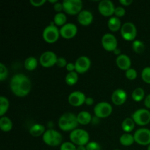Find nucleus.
<instances>
[{
  "mask_svg": "<svg viewBox=\"0 0 150 150\" xmlns=\"http://www.w3.org/2000/svg\"><path fill=\"white\" fill-rule=\"evenodd\" d=\"M92 21H93V15L89 10H82L78 15V21L83 26H88L92 23Z\"/></svg>",
  "mask_w": 150,
  "mask_h": 150,
  "instance_id": "nucleus-18",
  "label": "nucleus"
},
{
  "mask_svg": "<svg viewBox=\"0 0 150 150\" xmlns=\"http://www.w3.org/2000/svg\"><path fill=\"white\" fill-rule=\"evenodd\" d=\"M60 150H77V148L73 143L67 142L61 145Z\"/></svg>",
  "mask_w": 150,
  "mask_h": 150,
  "instance_id": "nucleus-34",
  "label": "nucleus"
},
{
  "mask_svg": "<svg viewBox=\"0 0 150 150\" xmlns=\"http://www.w3.org/2000/svg\"><path fill=\"white\" fill-rule=\"evenodd\" d=\"M135 127V122L132 118L127 117L122 122V128L125 133H130L134 129Z\"/></svg>",
  "mask_w": 150,
  "mask_h": 150,
  "instance_id": "nucleus-25",
  "label": "nucleus"
},
{
  "mask_svg": "<svg viewBox=\"0 0 150 150\" xmlns=\"http://www.w3.org/2000/svg\"><path fill=\"white\" fill-rule=\"evenodd\" d=\"M54 21L57 26H64V24H66L67 17L63 13H57L54 18Z\"/></svg>",
  "mask_w": 150,
  "mask_h": 150,
  "instance_id": "nucleus-30",
  "label": "nucleus"
},
{
  "mask_svg": "<svg viewBox=\"0 0 150 150\" xmlns=\"http://www.w3.org/2000/svg\"><path fill=\"white\" fill-rule=\"evenodd\" d=\"M142 78L145 83L150 84V67H146L143 69L142 72Z\"/></svg>",
  "mask_w": 150,
  "mask_h": 150,
  "instance_id": "nucleus-32",
  "label": "nucleus"
},
{
  "mask_svg": "<svg viewBox=\"0 0 150 150\" xmlns=\"http://www.w3.org/2000/svg\"><path fill=\"white\" fill-rule=\"evenodd\" d=\"M79 80V76H78V73L76 72H70L67 74L65 77V81L70 86H73V85L76 84Z\"/></svg>",
  "mask_w": 150,
  "mask_h": 150,
  "instance_id": "nucleus-28",
  "label": "nucleus"
},
{
  "mask_svg": "<svg viewBox=\"0 0 150 150\" xmlns=\"http://www.w3.org/2000/svg\"><path fill=\"white\" fill-rule=\"evenodd\" d=\"M144 105L146 108H150V94L146 97L144 100Z\"/></svg>",
  "mask_w": 150,
  "mask_h": 150,
  "instance_id": "nucleus-43",
  "label": "nucleus"
},
{
  "mask_svg": "<svg viewBox=\"0 0 150 150\" xmlns=\"http://www.w3.org/2000/svg\"><path fill=\"white\" fill-rule=\"evenodd\" d=\"M7 75H8L7 68L4 64L1 63L0 64V81H3L7 77Z\"/></svg>",
  "mask_w": 150,
  "mask_h": 150,
  "instance_id": "nucleus-33",
  "label": "nucleus"
},
{
  "mask_svg": "<svg viewBox=\"0 0 150 150\" xmlns=\"http://www.w3.org/2000/svg\"><path fill=\"white\" fill-rule=\"evenodd\" d=\"M120 144H121L122 145H123V146H129L134 143V136H133V135L130 134V133H125L120 136Z\"/></svg>",
  "mask_w": 150,
  "mask_h": 150,
  "instance_id": "nucleus-24",
  "label": "nucleus"
},
{
  "mask_svg": "<svg viewBox=\"0 0 150 150\" xmlns=\"http://www.w3.org/2000/svg\"><path fill=\"white\" fill-rule=\"evenodd\" d=\"M77 150H86V148L85 146H78Z\"/></svg>",
  "mask_w": 150,
  "mask_h": 150,
  "instance_id": "nucleus-46",
  "label": "nucleus"
},
{
  "mask_svg": "<svg viewBox=\"0 0 150 150\" xmlns=\"http://www.w3.org/2000/svg\"><path fill=\"white\" fill-rule=\"evenodd\" d=\"M85 103L88 105H92L94 103V99L91 97H88V98H86V100H85Z\"/></svg>",
  "mask_w": 150,
  "mask_h": 150,
  "instance_id": "nucleus-44",
  "label": "nucleus"
},
{
  "mask_svg": "<svg viewBox=\"0 0 150 150\" xmlns=\"http://www.w3.org/2000/svg\"><path fill=\"white\" fill-rule=\"evenodd\" d=\"M70 139L72 143L78 146H85L89 143V135L87 131L82 129H76L70 133Z\"/></svg>",
  "mask_w": 150,
  "mask_h": 150,
  "instance_id": "nucleus-3",
  "label": "nucleus"
},
{
  "mask_svg": "<svg viewBox=\"0 0 150 150\" xmlns=\"http://www.w3.org/2000/svg\"><path fill=\"white\" fill-rule=\"evenodd\" d=\"M102 45L108 51H114L117 48L118 42L116 37L111 33H106L102 38Z\"/></svg>",
  "mask_w": 150,
  "mask_h": 150,
  "instance_id": "nucleus-11",
  "label": "nucleus"
},
{
  "mask_svg": "<svg viewBox=\"0 0 150 150\" xmlns=\"http://www.w3.org/2000/svg\"><path fill=\"white\" fill-rule=\"evenodd\" d=\"M42 140L45 144L50 146H57L62 142L61 133L53 129H49L45 132L42 136Z\"/></svg>",
  "mask_w": 150,
  "mask_h": 150,
  "instance_id": "nucleus-4",
  "label": "nucleus"
},
{
  "mask_svg": "<svg viewBox=\"0 0 150 150\" xmlns=\"http://www.w3.org/2000/svg\"><path fill=\"white\" fill-rule=\"evenodd\" d=\"M79 125L77 117L72 113H65L59 120V127L63 131H70L76 130Z\"/></svg>",
  "mask_w": 150,
  "mask_h": 150,
  "instance_id": "nucleus-2",
  "label": "nucleus"
},
{
  "mask_svg": "<svg viewBox=\"0 0 150 150\" xmlns=\"http://www.w3.org/2000/svg\"><path fill=\"white\" fill-rule=\"evenodd\" d=\"M54 9L55 11L57 12V13H61L62 10H64V9H63L62 3H60V2H59V1L57 3H56L54 6Z\"/></svg>",
  "mask_w": 150,
  "mask_h": 150,
  "instance_id": "nucleus-40",
  "label": "nucleus"
},
{
  "mask_svg": "<svg viewBox=\"0 0 150 150\" xmlns=\"http://www.w3.org/2000/svg\"><path fill=\"white\" fill-rule=\"evenodd\" d=\"M10 89L15 95L18 97L26 96L32 88L31 81L27 76L18 73L13 76L10 80Z\"/></svg>",
  "mask_w": 150,
  "mask_h": 150,
  "instance_id": "nucleus-1",
  "label": "nucleus"
},
{
  "mask_svg": "<svg viewBox=\"0 0 150 150\" xmlns=\"http://www.w3.org/2000/svg\"><path fill=\"white\" fill-rule=\"evenodd\" d=\"M125 76L127 79H128L129 80H134L137 77V72H136L135 69L130 68L129 70H126Z\"/></svg>",
  "mask_w": 150,
  "mask_h": 150,
  "instance_id": "nucleus-35",
  "label": "nucleus"
},
{
  "mask_svg": "<svg viewBox=\"0 0 150 150\" xmlns=\"http://www.w3.org/2000/svg\"><path fill=\"white\" fill-rule=\"evenodd\" d=\"M76 73H84L89 69L91 66V61L89 57L81 56L76 59L75 62Z\"/></svg>",
  "mask_w": 150,
  "mask_h": 150,
  "instance_id": "nucleus-16",
  "label": "nucleus"
},
{
  "mask_svg": "<svg viewBox=\"0 0 150 150\" xmlns=\"http://www.w3.org/2000/svg\"><path fill=\"white\" fill-rule=\"evenodd\" d=\"M120 2L124 6H129L133 3V0H120Z\"/></svg>",
  "mask_w": 150,
  "mask_h": 150,
  "instance_id": "nucleus-42",
  "label": "nucleus"
},
{
  "mask_svg": "<svg viewBox=\"0 0 150 150\" xmlns=\"http://www.w3.org/2000/svg\"><path fill=\"white\" fill-rule=\"evenodd\" d=\"M45 132V127L42 125L35 124L32 125L29 129V133L34 137H38V136H43Z\"/></svg>",
  "mask_w": 150,
  "mask_h": 150,
  "instance_id": "nucleus-22",
  "label": "nucleus"
},
{
  "mask_svg": "<svg viewBox=\"0 0 150 150\" xmlns=\"http://www.w3.org/2000/svg\"><path fill=\"white\" fill-rule=\"evenodd\" d=\"M114 54H116V55H119V54H120V53H121V50H120L119 48H116L115 50H114Z\"/></svg>",
  "mask_w": 150,
  "mask_h": 150,
  "instance_id": "nucleus-45",
  "label": "nucleus"
},
{
  "mask_svg": "<svg viewBox=\"0 0 150 150\" xmlns=\"http://www.w3.org/2000/svg\"><path fill=\"white\" fill-rule=\"evenodd\" d=\"M117 65L120 67L121 70H127L130 68L131 66V60L128 56L125 54H120L116 59Z\"/></svg>",
  "mask_w": 150,
  "mask_h": 150,
  "instance_id": "nucleus-19",
  "label": "nucleus"
},
{
  "mask_svg": "<svg viewBox=\"0 0 150 150\" xmlns=\"http://www.w3.org/2000/svg\"><path fill=\"white\" fill-rule=\"evenodd\" d=\"M132 119L138 125H146L150 122V112L147 109L140 108L133 113Z\"/></svg>",
  "mask_w": 150,
  "mask_h": 150,
  "instance_id": "nucleus-7",
  "label": "nucleus"
},
{
  "mask_svg": "<svg viewBox=\"0 0 150 150\" xmlns=\"http://www.w3.org/2000/svg\"><path fill=\"white\" fill-rule=\"evenodd\" d=\"M60 35L65 39H70L74 38L78 32V28L76 24L73 23H67L62 26L59 29Z\"/></svg>",
  "mask_w": 150,
  "mask_h": 150,
  "instance_id": "nucleus-13",
  "label": "nucleus"
},
{
  "mask_svg": "<svg viewBox=\"0 0 150 150\" xmlns=\"http://www.w3.org/2000/svg\"><path fill=\"white\" fill-rule=\"evenodd\" d=\"M108 26L112 32H117L119 29H121V21L117 16H112L108 21Z\"/></svg>",
  "mask_w": 150,
  "mask_h": 150,
  "instance_id": "nucleus-21",
  "label": "nucleus"
},
{
  "mask_svg": "<svg viewBox=\"0 0 150 150\" xmlns=\"http://www.w3.org/2000/svg\"><path fill=\"white\" fill-rule=\"evenodd\" d=\"M120 31L122 37L126 40H133L137 35L136 26L132 22H126L123 23Z\"/></svg>",
  "mask_w": 150,
  "mask_h": 150,
  "instance_id": "nucleus-9",
  "label": "nucleus"
},
{
  "mask_svg": "<svg viewBox=\"0 0 150 150\" xmlns=\"http://www.w3.org/2000/svg\"><path fill=\"white\" fill-rule=\"evenodd\" d=\"M145 92L142 88L138 87L133 90L132 93V98L136 102H140L144 98Z\"/></svg>",
  "mask_w": 150,
  "mask_h": 150,
  "instance_id": "nucleus-27",
  "label": "nucleus"
},
{
  "mask_svg": "<svg viewBox=\"0 0 150 150\" xmlns=\"http://www.w3.org/2000/svg\"><path fill=\"white\" fill-rule=\"evenodd\" d=\"M24 67L26 70L32 71L38 67V60L33 57H28L24 62Z\"/></svg>",
  "mask_w": 150,
  "mask_h": 150,
  "instance_id": "nucleus-26",
  "label": "nucleus"
},
{
  "mask_svg": "<svg viewBox=\"0 0 150 150\" xmlns=\"http://www.w3.org/2000/svg\"><path fill=\"white\" fill-rule=\"evenodd\" d=\"M62 4L64 11L67 14L76 15L82 11L83 2L81 0H64Z\"/></svg>",
  "mask_w": 150,
  "mask_h": 150,
  "instance_id": "nucleus-5",
  "label": "nucleus"
},
{
  "mask_svg": "<svg viewBox=\"0 0 150 150\" xmlns=\"http://www.w3.org/2000/svg\"><path fill=\"white\" fill-rule=\"evenodd\" d=\"M45 0H30V3L34 7H40L45 3Z\"/></svg>",
  "mask_w": 150,
  "mask_h": 150,
  "instance_id": "nucleus-39",
  "label": "nucleus"
},
{
  "mask_svg": "<svg viewBox=\"0 0 150 150\" xmlns=\"http://www.w3.org/2000/svg\"><path fill=\"white\" fill-rule=\"evenodd\" d=\"M115 8L114 3L110 0H103L98 4V10L104 16H111L114 14Z\"/></svg>",
  "mask_w": 150,
  "mask_h": 150,
  "instance_id": "nucleus-14",
  "label": "nucleus"
},
{
  "mask_svg": "<svg viewBox=\"0 0 150 150\" xmlns=\"http://www.w3.org/2000/svg\"><path fill=\"white\" fill-rule=\"evenodd\" d=\"M57 57L53 51H45L40 57V63L44 67H50L56 64Z\"/></svg>",
  "mask_w": 150,
  "mask_h": 150,
  "instance_id": "nucleus-12",
  "label": "nucleus"
},
{
  "mask_svg": "<svg viewBox=\"0 0 150 150\" xmlns=\"http://www.w3.org/2000/svg\"><path fill=\"white\" fill-rule=\"evenodd\" d=\"M9 105H10V103H9V101L7 98L4 96L0 97V116L1 117L4 116V114L8 110Z\"/></svg>",
  "mask_w": 150,
  "mask_h": 150,
  "instance_id": "nucleus-29",
  "label": "nucleus"
},
{
  "mask_svg": "<svg viewBox=\"0 0 150 150\" xmlns=\"http://www.w3.org/2000/svg\"><path fill=\"white\" fill-rule=\"evenodd\" d=\"M147 150H150V144L149 145V146H148V147H147Z\"/></svg>",
  "mask_w": 150,
  "mask_h": 150,
  "instance_id": "nucleus-48",
  "label": "nucleus"
},
{
  "mask_svg": "<svg viewBox=\"0 0 150 150\" xmlns=\"http://www.w3.org/2000/svg\"><path fill=\"white\" fill-rule=\"evenodd\" d=\"M113 111V108L110 103L107 102H100L94 108L95 117L98 118H106L109 117Z\"/></svg>",
  "mask_w": 150,
  "mask_h": 150,
  "instance_id": "nucleus-8",
  "label": "nucleus"
},
{
  "mask_svg": "<svg viewBox=\"0 0 150 150\" xmlns=\"http://www.w3.org/2000/svg\"><path fill=\"white\" fill-rule=\"evenodd\" d=\"M133 49L137 54H142L145 49V45L142 41L136 40L133 42Z\"/></svg>",
  "mask_w": 150,
  "mask_h": 150,
  "instance_id": "nucleus-31",
  "label": "nucleus"
},
{
  "mask_svg": "<svg viewBox=\"0 0 150 150\" xmlns=\"http://www.w3.org/2000/svg\"><path fill=\"white\" fill-rule=\"evenodd\" d=\"M66 69H67V71H69V73L70 72H73L74 70H76V66H75V64L72 62L67 63V66H66Z\"/></svg>",
  "mask_w": 150,
  "mask_h": 150,
  "instance_id": "nucleus-41",
  "label": "nucleus"
},
{
  "mask_svg": "<svg viewBox=\"0 0 150 150\" xmlns=\"http://www.w3.org/2000/svg\"><path fill=\"white\" fill-rule=\"evenodd\" d=\"M115 150H120V149H115Z\"/></svg>",
  "mask_w": 150,
  "mask_h": 150,
  "instance_id": "nucleus-49",
  "label": "nucleus"
},
{
  "mask_svg": "<svg viewBox=\"0 0 150 150\" xmlns=\"http://www.w3.org/2000/svg\"><path fill=\"white\" fill-rule=\"evenodd\" d=\"M77 120L79 122V124L82 125H88L91 122V121L92 120V117L88 111H81L78 114Z\"/></svg>",
  "mask_w": 150,
  "mask_h": 150,
  "instance_id": "nucleus-20",
  "label": "nucleus"
},
{
  "mask_svg": "<svg viewBox=\"0 0 150 150\" xmlns=\"http://www.w3.org/2000/svg\"><path fill=\"white\" fill-rule=\"evenodd\" d=\"M114 14L117 17H122L125 14V10L123 7H117L115 8V11H114Z\"/></svg>",
  "mask_w": 150,
  "mask_h": 150,
  "instance_id": "nucleus-37",
  "label": "nucleus"
},
{
  "mask_svg": "<svg viewBox=\"0 0 150 150\" xmlns=\"http://www.w3.org/2000/svg\"><path fill=\"white\" fill-rule=\"evenodd\" d=\"M0 128L3 132H9L13 128L11 120L7 117H2L0 119Z\"/></svg>",
  "mask_w": 150,
  "mask_h": 150,
  "instance_id": "nucleus-23",
  "label": "nucleus"
},
{
  "mask_svg": "<svg viewBox=\"0 0 150 150\" xmlns=\"http://www.w3.org/2000/svg\"><path fill=\"white\" fill-rule=\"evenodd\" d=\"M86 98L84 93L80 91H75L71 92L68 96V102L71 105L75 107L81 106L82 104L85 103Z\"/></svg>",
  "mask_w": 150,
  "mask_h": 150,
  "instance_id": "nucleus-15",
  "label": "nucleus"
},
{
  "mask_svg": "<svg viewBox=\"0 0 150 150\" xmlns=\"http://www.w3.org/2000/svg\"><path fill=\"white\" fill-rule=\"evenodd\" d=\"M49 2H51V3H57L58 2V1H57V0H49Z\"/></svg>",
  "mask_w": 150,
  "mask_h": 150,
  "instance_id": "nucleus-47",
  "label": "nucleus"
},
{
  "mask_svg": "<svg viewBox=\"0 0 150 150\" xmlns=\"http://www.w3.org/2000/svg\"><path fill=\"white\" fill-rule=\"evenodd\" d=\"M60 35V32L57 26L51 23V25L45 28L42 33V37L45 42L48 43H54L57 42Z\"/></svg>",
  "mask_w": 150,
  "mask_h": 150,
  "instance_id": "nucleus-6",
  "label": "nucleus"
},
{
  "mask_svg": "<svg viewBox=\"0 0 150 150\" xmlns=\"http://www.w3.org/2000/svg\"><path fill=\"white\" fill-rule=\"evenodd\" d=\"M135 142L140 145L146 146L150 144V130L147 128L138 129L135 132L134 135Z\"/></svg>",
  "mask_w": 150,
  "mask_h": 150,
  "instance_id": "nucleus-10",
  "label": "nucleus"
},
{
  "mask_svg": "<svg viewBox=\"0 0 150 150\" xmlns=\"http://www.w3.org/2000/svg\"><path fill=\"white\" fill-rule=\"evenodd\" d=\"M86 150H101L100 145L95 142H89L86 145Z\"/></svg>",
  "mask_w": 150,
  "mask_h": 150,
  "instance_id": "nucleus-36",
  "label": "nucleus"
},
{
  "mask_svg": "<svg viewBox=\"0 0 150 150\" xmlns=\"http://www.w3.org/2000/svg\"><path fill=\"white\" fill-rule=\"evenodd\" d=\"M127 98V95L125 91L122 89H117L113 92L111 95V100L115 105H121L125 103Z\"/></svg>",
  "mask_w": 150,
  "mask_h": 150,
  "instance_id": "nucleus-17",
  "label": "nucleus"
},
{
  "mask_svg": "<svg viewBox=\"0 0 150 150\" xmlns=\"http://www.w3.org/2000/svg\"><path fill=\"white\" fill-rule=\"evenodd\" d=\"M56 64H57V65L59 67H66V66H67V61H66L65 59L63 58V57H59V58L57 59Z\"/></svg>",
  "mask_w": 150,
  "mask_h": 150,
  "instance_id": "nucleus-38",
  "label": "nucleus"
}]
</instances>
